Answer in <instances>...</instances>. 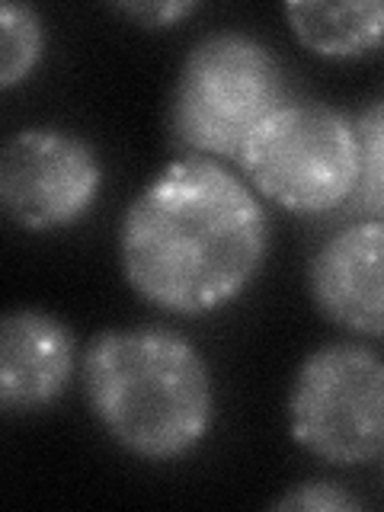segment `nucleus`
<instances>
[{
  "mask_svg": "<svg viewBox=\"0 0 384 512\" xmlns=\"http://www.w3.org/2000/svg\"><path fill=\"white\" fill-rule=\"evenodd\" d=\"M276 509H298V512H340V509H359L362 503L349 496L343 487L327 484V480H311V484H298L285 496H279Z\"/></svg>",
  "mask_w": 384,
  "mask_h": 512,
  "instance_id": "f8f14e48",
  "label": "nucleus"
},
{
  "mask_svg": "<svg viewBox=\"0 0 384 512\" xmlns=\"http://www.w3.org/2000/svg\"><path fill=\"white\" fill-rule=\"evenodd\" d=\"M103 186V167L84 138L23 128L0 154V202L26 231H58L84 218Z\"/></svg>",
  "mask_w": 384,
  "mask_h": 512,
  "instance_id": "423d86ee",
  "label": "nucleus"
},
{
  "mask_svg": "<svg viewBox=\"0 0 384 512\" xmlns=\"http://www.w3.org/2000/svg\"><path fill=\"white\" fill-rule=\"evenodd\" d=\"M119 10L125 16H132V20H138L141 26H170L173 20H183V16L196 7L192 4H125Z\"/></svg>",
  "mask_w": 384,
  "mask_h": 512,
  "instance_id": "ddd939ff",
  "label": "nucleus"
},
{
  "mask_svg": "<svg viewBox=\"0 0 384 512\" xmlns=\"http://www.w3.org/2000/svg\"><path fill=\"white\" fill-rule=\"evenodd\" d=\"M269 218L260 196L221 160L180 157L128 205L119 260L128 285L180 317L212 314L260 276Z\"/></svg>",
  "mask_w": 384,
  "mask_h": 512,
  "instance_id": "f257e3e1",
  "label": "nucleus"
},
{
  "mask_svg": "<svg viewBox=\"0 0 384 512\" xmlns=\"http://www.w3.org/2000/svg\"><path fill=\"white\" fill-rule=\"evenodd\" d=\"M80 375L109 439L138 458H180L212 429V372L199 349L173 330H106L87 346Z\"/></svg>",
  "mask_w": 384,
  "mask_h": 512,
  "instance_id": "f03ea898",
  "label": "nucleus"
},
{
  "mask_svg": "<svg viewBox=\"0 0 384 512\" xmlns=\"http://www.w3.org/2000/svg\"><path fill=\"white\" fill-rule=\"evenodd\" d=\"M311 295L333 324L384 340V218L349 224L317 250Z\"/></svg>",
  "mask_w": 384,
  "mask_h": 512,
  "instance_id": "0eeeda50",
  "label": "nucleus"
},
{
  "mask_svg": "<svg viewBox=\"0 0 384 512\" xmlns=\"http://www.w3.org/2000/svg\"><path fill=\"white\" fill-rule=\"evenodd\" d=\"M77 346L58 317L20 308L0 324V407L7 413L39 410L68 391Z\"/></svg>",
  "mask_w": 384,
  "mask_h": 512,
  "instance_id": "6e6552de",
  "label": "nucleus"
},
{
  "mask_svg": "<svg viewBox=\"0 0 384 512\" xmlns=\"http://www.w3.org/2000/svg\"><path fill=\"white\" fill-rule=\"evenodd\" d=\"M285 103L276 55L247 32H208L183 58L170 135L189 157L240 160L250 135Z\"/></svg>",
  "mask_w": 384,
  "mask_h": 512,
  "instance_id": "7ed1b4c3",
  "label": "nucleus"
},
{
  "mask_svg": "<svg viewBox=\"0 0 384 512\" xmlns=\"http://www.w3.org/2000/svg\"><path fill=\"white\" fill-rule=\"evenodd\" d=\"M359 141V183L352 199L365 215L384 218V96L362 109L356 119Z\"/></svg>",
  "mask_w": 384,
  "mask_h": 512,
  "instance_id": "9b49d317",
  "label": "nucleus"
},
{
  "mask_svg": "<svg viewBox=\"0 0 384 512\" xmlns=\"http://www.w3.org/2000/svg\"><path fill=\"white\" fill-rule=\"evenodd\" d=\"M42 58V20L29 4L0 7V87L10 90L32 74Z\"/></svg>",
  "mask_w": 384,
  "mask_h": 512,
  "instance_id": "9d476101",
  "label": "nucleus"
},
{
  "mask_svg": "<svg viewBox=\"0 0 384 512\" xmlns=\"http://www.w3.org/2000/svg\"><path fill=\"white\" fill-rule=\"evenodd\" d=\"M288 429L308 455L352 468L384 452V359L359 343H330L298 365Z\"/></svg>",
  "mask_w": 384,
  "mask_h": 512,
  "instance_id": "39448f33",
  "label": "nucleus"
},
{
  "mask_svg": "<svg viewBox=\"0 0 384 512\" xmlns=\"http://www.w3.org/2000/svg\"><path fill=\"white\" fill-rule=\"evenodd\" d=\"M285 16L298 42L324 58H356L384 42V0H295L285 4Z\"/></svg>",
  "mask_w": 384,
  "mask_h": 512,
  "instance_id": "1a4fd4ad",
  "label": "nucleus"
},
{
  "mask_svg": "<svg viewBox=\"0 0 384 512\" xmlns=\"http://www.w3.org/2000/svg\"><path fill=\"white\" fill-rule=\"evenodd\" d=\"M237 167L285 212H330L352 199L359 183L356 122L324 103L285 100L250 135Z\"/></svg>",
  "mask_w": 384,
  "mask_h": 512,
  "instance_id": "20e7f679",
  "label": "nucleus"
}]
</instances>
